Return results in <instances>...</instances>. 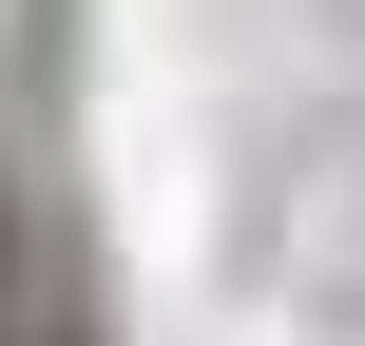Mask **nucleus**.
I'll return each instance as SVG.
<instances>
[{
    "label": "nucleus",
    "mask_w": 365,
    "mask_h": 346,
    "mask_svg": "<svg viewBox=\"0 0 365 346\" xmlns=\"http://www.w3.org/2000/svg\"><path fill=\"white\" fill-rule=\"evenodd\" d=\"M0 327H19V193H0Z\"/></svg>",
    "instance_id": "obj_1"
}]
</instances>
